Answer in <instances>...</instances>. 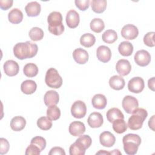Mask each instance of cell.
<instances>
[{
  "label": "cell",
  "instance_id": "obj_1",
  "mask_svg": "<svg viewBox=\"0 0 155 155\" xmlns=\"http://www.w3.org/2000/svg\"><path fill=\"white\" fill-rule=\"evenodd\" d=\"M38 45L30 41L17 43L13 47L15 56L21 60L31 58L38 53Z\"/></svg>",
  "mask_w": 155,
  "mask_h": 155
},
{
  "label": "cell",
  "instance_id": "obj_2",
  "mask_svg": "<svg viewBox=\"0 0 155 155\" xmlns=\"http://www.w3.org/2000/svg\"><path fill=\"white\" fill-rule=\"evenodd\" d=\"M48 24V31L54 35L59 36L64 31V26L62 24V16L59 12H52L47 18Z\"/></svg>",
  "mask_w": 155,
  "mask_h": 155
},
{
  "label": "cell",
  "instance_id": "obj_3",
  "mask_svg": "<svg viewBox=\"0 0 155 155\" xmlns=\"http://www.w3.org/2000/svg\"><path fill=\"white\" fill-rule=\"evenodd\" d=\"M122 143L125 153L129 155H133L137 152L138 147L141 143V138L136 134H127L123 137Z\"/></svg>",
  "mask_w": 155,
  "mask_h": 155
},
{
  "label": "cell",
  "instance_id": "obj_4",
  "mask_svg": "<svg viewBox=\"0 0 155 155\" xmlns=\"http://www.w3.org/2000/svg\"><path fill=\"white\" fill-rule=\"evenodd\" d=\"M128 120L127 126L132 130H137L142 128L143 121L148 116L147 110L142 108H137L132 113Z\"/></svg>",
  "mask_w": 155,
  "mask_h": 155
},
{
  "label": "cell",
  "instance_id": "obj_5",
  "mask_svg": "<svg viewBox=\"0 0 155 155\" xmlns=\"http://www.w3.org/2000/svg\"><path fill=\"white\" fill-rule=\"evenodd\" d=\"M45 82L47 86L53 88H59L62 85V78L54 68H49L45 74Z\"/></svg>",
  "mask_w": 155,
  "mask_h": 155
},
{
  "label": "cell",
  "instance_id": "obj_6",
  "mask_svg": "<svg viewBox=\"0 0 155 155\" xmlns=\"http://www.w3.org/2000/svg\"><path fill=\"white\" fill-rule=\"evenodd\" d=\"M87 113V106L82 101H75L71 107V113L72 116L77 119L84 117Z\"/></svg>",
  "mask_w": 155,
  "mask_h": 155
},
{
  "label": "cell",
  "instance_id": "obj_7",
  "mask_svg": "<svg viewBox=\"0 0 155 155\" xmlns=\"http://www.w3.org/2000/svg\"><path fill=\"white\" fill-rule=\"evenodd\" d=\"M122 105L126 113L131 114L136 109L138 108L139 102L136 97L128 95L124 97Z\"/></svg>",
  "mask_w": 155,
  "mask_h": 155
},
{
  "label": "cell",
  "instance_id": "obj_8",
  "mask_svg": "<svg viewBox=\"0 0 155 155\" xmlns=\"http://www.w3.org/2000/svg\"><path fill=\"white\" fill-rule=\"evenodd\" d=\"M145 87L143 79L140 77H134L128 83V90L134 93H139Z\"/></svg>",
  "mask_w": 155,
  "mask_h": 155
},
{
  "label": "cell",
  "instance_id": "obj_9",
  "mask_svg": "<svg viewBox=\"0 0 155 155\" xmlns=\"http://www.w3.org/2000/svg\"><path fill=\"white\" fill-rule=\"evenodd\" d=\"M135 62L140 67L148 65L151 61V55L148 51L145 50L137 51L134 56Z\"/></svg>",
  "mask_w": 155,
  "mask_h": 155
},
{
  "label": "cell",
  "instance_id": "obj_10",
  "mask_svg": "<svg viewBox=\"0 0 155 155\" xmlns=\"http://www.w3.org/2000/svg\"><path fill=\"white\" fill-rule=\"evenodd\" d=\"M139 35V30L136 26L133 24H127L121 30L122 36L128 40L134 39Z\"/></svg>",
  "mask_w": 155,
  "mask_h": 155
},
{
  "label": "cell",
  "instance_id": "obj_11",
  "mask_svg": "<svg viewBox=\"0 0 155 155\" xmlns=\"http://www.w3.org/2000/svg\"><path fill=\"white\" fill-rule=\"evenodd\" d=\"M96 56L101 62L103 63L108 62L111 58V50L105 45H101L97 48Z\"/></svg>",
  "mask_w": 155,
  "mask_h": 155
},
{
  "label": "cell",
  "instance_id": "obj_12",
  "mask_svg": "<svg viewBox=\"0 0 155 155\" xmlns=\"http://www.w3.org/2000/svg\"><path fill=\"white\" fill-rule=\"evenodd\" d=\"M4 71L8 76H14L18 74L19 70L18 64L13 60H8L4 64Z\"/></svg>",
  "mask_w": 155,
  "mask_h": 155
},
{
  "label": "cell",
  "instance_id": "obj_13",
  "mask_svg": "<svg viewBox=\"0 0 155 155\" xmlns=\"http://www.w3.org/2000/svg\"><path fill=\"white\" fill-rule=\"evenodd\" d=\"M65 20L67 25L69 28H76L79 25L80 21L79 13L74 10H70L67 13Z\"/></svg>",
  "mask_w": 155,
  "mask_h": 155
},
{
  "label": "cell",
  "instance_id": "obj_14",
  "mask_svg": "<svg viewBox=\"0 0 155 155\" xmlns=\"http://www.w3.org/2000/svg\"><path fill=\"white\" fill-rule=\"evenodd\" d=\"M116 70L120 76H127L131 71V65L128 60L124 59H119L116 63Z\"/></svg>",
  "mask_w": 155,
  "mask_h": 155
},
{
  "label": "cell",
  "instance_id": "obj_15",
  "mask_svg": "<svg viewBox=\"0 0 155 155\" xmlns=\"http://www.w3.org/2000/svg\"><path fill=\"white\" fill-rule=\"evenodd\" d=\"M101 144L105 147H111L116 142V138L111 132L105 131L102 132L99 136Z\"/></svg>",
  "mask_w": 155,
  "mask_h": 155
},
{
  "label": "cell",
  "instance_id": "obj_16",
  "mask_svg": "<svg viewBox=\"0 0 155 155\" xmlns=\"http://www.w3.org/2000/svg\"><path fill=\"white\" fill-rule=\"evenodd\" d=\"M70 133L73 136H79L85 131V126L81 121H73L70 123L68 128Z\"/></svg>",
  "mask_w": 155,
  "mask_h": 155
},
{
  "label": "cell",
  "instance_id": "obj_17",
  "mask_svg": "<svg viewBox=\"0 0 155 155\" xmlns=\"http://www.w3.org/2000/svg\"><path fill=\"white\" fill-rule=\"evenodd\" d=\"M87 122L88 125L91 128H99L103 124V116L100 113L93 112L89 115Z\"/></svg>",
  "mask_w": 155,
  "mask_h": 155
},
{
  "label": "cell",
  "instance_id": "obj_18",
  "mask_svg": "<svg viewBox=\"0 0 155 155\" xmlns=\"http://www.w3.org/2000/svg\"><path fill=\"white\" fill-rule=\"evenodd\" d=\"M73 57L74 60L79 64H84L88 60V52L81 48L75 49L73 52Z\"/></svg>",
  "mask_w": 155,
  "mask_h": 155
},
{
  "label": "cell",
  "instance_id": "obj_19",
  "mask_svg": "<svg viewBox=\"0 0 155 155\" xmlns=\"http://www.w3.org/2000/svg\"><path fill=\"white\" fill-rule=\"evenodd\" d=\"M41 5L36 1H32L28 2L25 7V10L28 16L35 17L39 15L41 12Z\"/></svg>",
  "mask_w": 155,
  "mask_h": 155
},
{
  "label": "cell",
  "instance_id": "obj_20",
  "mask_svg": "<svg viewBox=\"0 0 155 155\" xmlns=\"http://www.w3.org/2000/svg\"><path fill=\"white\" fill-rule=\"evenodd\" d=\"M59 94L54 90H49L47 91L44 97V103L48 107L56 105L59 102Z\"/></svg>",
  "mask_w": 155,
  "mask_h": 155
},
{
  "label": "cell",
  "instance_id": "obj_21",
  "mask_svg": "<svg viewBox=\"0 0 155 155\" xmlns=\"http://www.w3.org/2000/svg\"><path fill=\"white\" fill-rule=\"evenodd\" d=\"M26 125V120L24 117L17 116L13 117L10 121V127L15 131L22 130Z\"/></svg>",
  "mask_w": 155,
  "mask_h": 155
},
{
  "label": "cell",
  "instance_id": "obj_22",
  "mask_svg": "<svg viewBox=\"0 0 155 155\" xmlns=\"http://www.w3.org/2000/svg\"><path fill=\"white\" fill-rule=\"evenodd\" d=\"M91 104L94 108L102 110L105 108L107 104V100L104 94H96L93 97Z\"/></svg>",
  "mask_w": 155,
  "mask_h": 155
},
{
  "label": "cell",
  "instance_id": "obj_23",
  "mask_svg": "<svg viewBox=\"0 0 155 155\" xmlns=\"http://www.w3.org/2000/svg\"><path fill=\"white\" fill-rule=\"evenodd\" d=\"M125 84V80L121 76L114 75L111 76L109 79V85L110 87L115 90L123 89Z\"/></svg>",
  "mask_w": 155,
  "mask_h": 155
},
{
  "label": "cell",
  "instance_id": "obj_24",
  "mask_svg": "<svg viewBox=\"0 0 155 155\" xmlns=\"http://www.w3.org/2000/svg\"><path fill=\"white\" fill-rule=\"evenodd\" d=\"M86 150V147L76 139V141L70 145L69 153L70 155H84Z\"/></svg>",
  "mask_w": 155,
  "mask_h": 155
},
{
  "label": "cell",
  "instance_id": "obj_25",
  "mask_svg": "<svg viewBox=\"0 0 155 155\" xmlns=\"http://www.w3.org/2000/svg\"><path fill=\"white\" fill-rule=\"evenodd\" d=\"M8 19L9 22L12 24H19L23 19V13L19 8H13L8 14Z\"/></svg>",
  "mask_w": 155,
  "mask_h": 155
},
{
  "label": "cell",
  "instance_id": "obj_26",
  "mask_svg": "<svg viewBox=\"0 0 155 155\" xmlns=\"http://www.w3.org/2000/svg\"><path fill=\"white\" fill-rule=\"evenodd\" d=\"M37 88L36 83L33 80H25L21 85V90L26 94H33Z\"/></svg>",
  "mask_w": 155,
  "mask_h": 155
},
{
  "label": "cell",
  "instance_id": "obj_27",
  "mask_svg": "<svg viewBox=\"0 0 155 155\" xmlns=\"http://www.w3.org/2000/svg\"><path fill=\"white\" fill-rule=\"evenodd\" d=\"M118 51L119 53L124 56H130L133 51V46L132 44L128 41H123L119 44Z\"/></svg>",
  "mask_w": 155,
  "mask_h": 155
},
{
  "label": "cell",
  "instance_id": "obj_28",
  "mask_svg": "<svg viewBox=\"0 0 155 155\" xmlns=\"http://www.w3.org/2000/svg\"><path fill=\"white\" fill-rule=\"evenodd\" d=\"M106 116L107 120L111 123H113V122L116 119H124V116L122 111L119 108L115 107L109 109L107 112Z\"/></svg>",
  "mask_w": 155,
  "mask_h": 155
},
{
  "label": "cell",
  "instance_id": "obj_29",
  "mask_svg": "<svg viewBox=\"0 0 155 155\" xmlns=\"http://www.w3.org/2000/svg\"><path fill=\"white\" fill-rule=\"evenodd\" d=\"M106 0H92L91 2V9L96 13H103L107 8Z\"/></svg>",
  "mask_w": 155,
  "mask_h": 155
},
{
  "label": "cell",
  "instance_id": "obj_30",
  "mask_svg": "<svg viewBox=\"0 0 155 155\" xmlns=\"http://www.w3.org/2000/svg\"><path fill=\"white\" fill-rule=\"evenodd\" d=\"M96 42L95 36L91 33H85L80 38L81 44L87 48L92 47Z\"/></svg>",
  "mask_w": 155,
  "mask_h": 155
},
{
  "label": "cell",
  "instance_id": "obj_31",
  "mask_svg": "<svg viewBox=\"0 0 155 155\" xmlns=\"http://www.w3.org/2000/svg\"><path fill=\"white\" fill-rule=\"evenodd\" d=\"M128 128L124 119H119L113 122V129L117 134H122L127 131Z\"/></svg>",
  "mask_w": 155,
  "mask_h": 155
},
{
  "label": "cell",
  "instance_id": "obj_32",
  "mask_svg": "<svg viewBox=\"0 0 155 155\" xmlns=\"http://www.w3.org/2000/svg\"><path fill=\"white\" fill-rule=\"evenodd\" d=\"M23 71L26 76L33 78L38 74V68L37 65L33 63H28L24 66Z\"/></svg>",
  "mask_w": 155,
  "mask_h": 155
},
{
  "label": "cell",
  "instance_id": "obj_33",
  "mask_svg": "<svg viewBox=\"0 0 155 155\" xmlns=\"http://www.w3.org/2000/svg\"><path fill=\"white\" fill-rule=\"evenodd\" d=\"M90 28L95 33H101L105 28L104 21L100 18H94L90 24Z\"/></svg>",
  "mask_w": 155,
  "mask_h": 155
},
{
  "label": "cell",
  "instance_id": "obj_34",
  "mask_svg": "<svg viewBox=\"0 0 155 155\" xmlns=\"http://www.w3.org/2000/svg\"><path fill=\"white\" fill-rule=\"evenodd\" d=\"M47 116L51 120H56L61 116V110L56 105H51L47 110Z\"/></svg>",
  "mask_w": 155,
  "mask_h": 155
},
{
  "label": "cell",
  "instance_id": "obj_35",
  "mask_svg": "<svg viewBox=\"0 0 155 155\" xmlns=\"http://www.w3.org/2000/svg\"><path fill=\"white\" fill-rule=\"evenodd\" d=\"M102 40L107 44H113L117 39V33L113 30H107L102 34Z\"/></svg>",
  "mask_w": 155,
  "mask_h": 155
},
{
  "label": "cell",
  "instance_id": "obj_36",
  "mask_svg": "<svg viewBox=\"0 0 155 155\" xmlns=\"http://www.w3.org/2000/svg\"><path fill=\"white\" fill-rule=\"evenodd\" d=\"M28 35L32 41H38L43 38L44 33L41 28L35 27L30 29L28 33Z\"/></svg>",
  "mask_w": 155,
  "mask_h": 155
},
{
  "label": "cell",
  "instance_id": "obj_37",
  "mask_svg": "<svg viewBox=\"0 0 155 155\" xmlns=\"http://www.w3.org/2000/svg\"><path fill=\"white\" fill-rule=\"evenodd\" d=\"M37 125L42 130H48L52 127V122L47 117L42 116L38 119Z\"/></svg>",
  "mask_w": 155,
  "mask_h": 155
},
{
  "label": "cell",
  "instance_id": "obj_38",
  "mask_svg": "<svg viewBox=\"0 0 155 155\" xmlns=\"http://www.w3.org/2000/svg\"><path fill=\"white\" fill-rule=\"evenodd\" d=\"M30 143L34 144L37 146L40 150L42 151L44 150L46 147V140L45 139L41 136H35L31 140Z\"/></svg>",
  "mask_w": 155,
  "mask_h": 155
},
{
  "label": "cell",
  "instance_id": "obj_39",
  "mask_svg": "<svg viewBox=\"0 0 155 155\" xmlns=\"http://www.w3.org/2000/svg\"><path fill=\"white\" fill-rule=\"evenodd\" d=\"M154 32L151 31L148 32L143 37V42L144 44L147 45L148 47H153L155 45V42L154 41Z\"/></svg>",
  "mask_w": 155,
  "mask_h": 155
},
{
  "label": "cell",
  "instance_id": "obj_40",
  "mask_svg": "<svg viewBox=\"0 0 155 155\" xmlns=\"http://www.w3.org/2000/svg\"><path fill=\"white\" fill-rule=\"evenodd\" d=\"M41 152V151L37 146L34 144L30 143V145L28 146L26 148L25 154L26 155H39L40 154Z\"/></svg>",
  "mask_w": 155,
  "mask_h": 155
},
{
  "label": "cell",
  "instance_id": "obj_41",
  "mask_svg": "<svg viewBox=\"0 0 155 155\" xmlns=\"http://www.w3.org/2000/svg\"><path fill=\"white\" fill-rule=\"evenodd\" d=\"M76 6L82 11L86 10L90 5L89 0H76L74 1Z\"/></svg>",
  "mask_w": 155,
  "mask_h": 155
},
{
  "label": "cell",
  "instance_id": "obj_42",
  "mask_svg": "<svg viewBox=\"0 0 155 155\" xmlns=\"http://www.w3.org/2000/svg\"><path fill=\"white\" fill-rule=\"evenodd\" d=\"M0 143H1V146H0V154H6L8 150H9V143L8 140L5 139L1 137L0 139Z\"/></svg>",
  "mask_w": 155,
  "mask_h": 155
},
{
  "label": "cell",
  "instance_id": "obj_43",
  "mask_svg": "<svg viewBox=\"0 0 155 155\" xmlns=\"http://www.w3.org/2000/svg\"><path fill=\"white\" fill-rule=\"evenodd\" d=\"M78 140L79 142H81L85 147L86 148H88L92 143V140L91 138L90 137V136L88 135H82V136H80V137L77 139Z\"/></svg>",
  "mask_w": 155,
  "mask_h": 155
},
{
  "label": "cell",
  "instance_id": "obj_44",
  "mask_svg": "<svg viewBox=\"0 0 155 155\" xmlns=\"http://www.w3.org/2000/svg\"><path fill=\"white\" fill-rule=\"evenodd\" d=\"M12 0H0V7L3 10H7L13 5Z\"/></svg>",
  "mask_w": 155,
  "mask_h": 155
},
{
  "label": "cell",
  "instance_id": "obj_45",
  "mask_svg": "<svg viewBox=\"0 0 155 155\" xmlns=\"http://www.w3.org/2000/svg\"><path fill=\"white\" fill-rule=\"evenodd\" d=\"M49 155H54V154H59V155H65V152L64 150L59 147H54L52 148L50 152L48 153Z\"/></svg>",
  "mask_w": 155,
  "mask_h": 155
},
{
  "label": "cell",
  "instance_id": "obj_46",
  "mask_svg": "<svg viewBox=\"0 0 155 155\" xmlns=\"http://www.w3.org/2000/svg\"><path fill=\"white\" fill-rule=\"evenodd\" d=\"M148 85L150 89L152 91H154V77H153L148 80Z\"/></svg>",
  "mask_w": 155,
  "mask_h": 155
},
{
  "label": "cell",
  "instance_id": "obj_47",
  "mask_svg": "<svg viewBox=\"0 0 155 155\" xmlns=\"http://www.w3.org/2000/svg\"><path fill=\"white\" fill-rule=\"evenodd\" d=\"M154 116H152V117L150 119L149 121H148V125H149V127L150 128H151L153 131L154 130Z\"/></svg>",
  "mask_w": 155,
  "mask_h": 155
},
{
  "label": "cell",
  "instance_id": "obj_48",
  "mask_svg": "<svg viewBox=\"0 0 155 155\" xmlns=\"http://www.w3.org/2000/svg\"><path fill=\"white\" fill-rule=\"evenodd\" d=\"M96 154H110V153L105 150H100L96 153Z\"/></svg>",
  "mask_w": 155,
  "mask_h": 155
},
{
  "label": "cell",
  "instance_id": "obj_49",
  "mask_svg": "<svg viewBox=\"0 0 155 155\" xmlns=\"http://www.w3.org/2000/svg\"><path fill=\"white\" fill-rule=\"evenodd\" d=\"M110 154H122V153L119 151V150H114L113 151L110 152Z\"/></svg>",
  "mask_w": 155,
  "mask_h": 155
}]
</instances>
